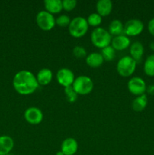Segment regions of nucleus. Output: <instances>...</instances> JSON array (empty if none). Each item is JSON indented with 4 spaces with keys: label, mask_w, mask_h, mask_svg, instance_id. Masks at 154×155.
Returning <instances> with one entry per match:
<instances>
[{
    "label": "nucleus",
    "mask_w": 154,
    "mask_h": 155,
    "mask_svg": "<svg viewBox=\"0 0 154 155\" xmlns=\"http://www.w3.org/2000/svg\"><path fill=\"white\" fill-rule=\"evenodd\" d=\"M12 84L15 91L22 95L34 93L39 86L36 76L27 70L18 71L14 77Z\"/></svg>",
    "instance_id": "1"
},
{
    "label": "nucleus",
    "mask_w": 154,
    "mask_h": 155,
    "mask_svg": "<svg viewBox=\"0 0 154 155\" xmlns=\"http://www.w3.org/2000/svg\"><path fill=\"white\" fill-rule=\"evenodd\" d=\"M91 41L95 47L104 48L110 45L112 41V36L108 30L103 27H97L92 30L91 33Z\"/></svg>",
    "instance_id": "2"
},
{
    "label": "nucleus",
    "mask_w": 154,
    "mask_h": 155,
    "mask_svg": "<svg viewBox=\"0 0 154 155\" xmlns=\"http://www.w3.org/2000/svg\"><path fill=\"white\" fill-rule=\"evenodd\" d=\"M89 25L86 18L82 16L75 17L71 20L68 27L69 33L74 38H81L87 33Z\"/></svg>",
    "instance_id": "3"
},
{
    "label": "nucleus",
    "mask_w": 154,
    "mask_h": 155,
    "mask_svg": "<svg viewBox=\"0 0 154 155\" xmlns=\"http://www.w3.org/2000/svg\"><path fill=\"white\" fill-rule=\"evenodd\" d=\"M137 62L130 55L121 58L116 64L117 73L123 77H129L132 75L137 68Z\"/></svg>",
    "instance_id": "4"
},
{
    "label": "nucleus",
    "mask_w": 154,
    "mask_h": 155,
    "mask_svg": "<svg viewBox=\"0 0 154 155\" xmlns=\"http://www.w3.org/2000/svg\"><path fill=\"white\" fill-rule=\"evenodd\" d=\"M72 86L78 95H85L93 90L94 83L91 77L81 75L75 77Z\"/></svg>",
    "instance_id": "5"
},
{
    "label": "nucleus",
    "mask_w": 154,
    "mask_h": 155,
    "mask_svg": "<svg viewBox=\"0 0 154 155\" xmlns=\"http://www.w3.org/2000/svg\"><path fill=\"white\" fill-rule=\"evenodd\" d=\"M36 22L38 27L44 31H49L56 25L54 15L45 10L38 12L36 16Z\"/></svg>",
    "instance_id": "6"
},
{
    "label": "nucleus",
    "mask_w": 154,
    "mask_h": 155,
    "mask_svg": "<svg viewBox=\"0 0 154 155\" xmlns=\"http://www.w3.org/2000/svg\"><path fill=\"white\" fill-rule=\"evenodd\" d=\"M144 25L140 20L133 18L124 24V34L127 36H136L143 32Z\"/></svg>",
    "instance_id": "7"
},
{
    "label": "nucleus",
    "mask_w": 154,
    "mask_h": 155,
    "mask_svg": "<svg viewBox=\"0 0 154 155\" xmlns=\"http://www.w3.org/2000/svg\"><path fill=\"white\" fill-rule=\"evenodd\" d=\"M128 89L130 93L139 96L145 94L146 91V85L144 80L139 77H131L127 83Z\"/></svg>",
    "instance_id": "8"
},
{
    "label": "nucleus",
    "mask_w": 154,
    "mask_h": 155,
    "mask_svg": "<svg viewBox=\"0 0 154 155\" xmlns=\"http://www.w3.org/2000/svg\"><path fill=\"white\" fill-rule=\"evenodd\" d=\"M75 78L74 73L70 69L66 68H60L57 71L56 74L57 83L64 88L72 86Z\"/></svg>",
    "instance_id": "9"
},
{
    "label": "nucleus",
    "mask_w": 154,
    "mask_h": 155,
    "mask_svg": "<svg viewBox=\"0 0 154 155\" xmlns=\"http://www.w3.org/2000/svg\"><path fill=\"white\" fill-rule=\"evenodd\" d=\"M24 116L25 120L31 125H38L43 120V113L36 107H28L24 112Z\"/></svg>",
    "instance_id": "10"
},
{
    "label": "nucleus",
    "mask_w": 154,
    "mask_h": 155,
    "mask_svg": "<svg viewBox=\"0 0 154 155\" xmlns=\"http://www.w3.org/2000/svg\"><path fill=\"white\" fill-rule=\"evenodd\" d=\"M131 44V40L128 36H125V34H121L112 38L110 45L116 51H123L129 48Z\"/></svg>",
    "instance_id": "11"
},
{
    "label": "nucleus",
    "mask_w": 154,
    "mask_h": 155,
    "mask_svg": "<svg viewBox=\"0 0 154 155\" xmlns=\"http://www.w3.org/2000/svg\"><path fill=\"white\" fill-rule=\"evenodd\" d=\"M79 145L73 138H67L63 141L60 146V151L64 155H74L77 152Z\"/></svg>",
    "instance_id": "12"
},
{
    "label": "nucleus",
    "mask_w": 154,
    "mask_h": 155,
    "mask_svg": "<svg viewBox=\"0 0 154 155\" xmlns=\"http://www.w3.org/2000/svg\"><path fill=\"white\" fill-rule=\"evenodd\" d=\"M129 51L130 56L137 63L142 60L144 53V47L141 42L136 41L131 44L129 47Z\"/></svg>",
    "instance_id": "13"
},
{
    "label": "nucleus",
    "mask_w": 154,
    "mask_h": 155,
    "mask_svg": "<svg viewBox=\"0 0 154 155\" xmlns=\"http://www.w3.org/2000/svg\"><path fill=\"white\" fill-rule=\"evenodd\" d=\"M14 142L11 136H0V155L10 154L14 148Z\"/></svg>",
    "instance_id": "14"
},
{
    "label": "nucleus",
    "mask_w": 154,
    "mask_h": 155,
    "mask_svg": "<svg viewBox=\"0 0 154 155\" xmlns=\"http://www.w3.org/2000/svg\"><path fill=\"white\" fill-rule=\"evenodd\" d=\"M36 80L39 86H47L53 79V73L48 68H42L36 74Z\"/></svg>",
    "instance_id": "15"
},
{
    "label": "nucleus",
    "mask_w": 154,
    "mask_h": 155,
    "mask_svg": "<svg viewBox=\"0 0 154 155\" xmlns=\"http://www.w3.org/2000/svg\"><path fill=\"white\" fill-rule=\"evenodd\" d=\"M113 7V2L110 0H99L96 4L97 13L101 17H106L111 13Z\"/></svg>",
    "instance_id": "16"
},
{
    "label": "nucleus",
    "mask_w": 154,
    "mask_h": 155,
    "mask_svg": "<svg viewBox=\"0 0 154 155\" xmlns=\"http://www.w3.org/2000/svg\"><path fill=\"white\" fill-rule=\"evenodd\" d=\"M104 60L100 52H91L88 54L85 58L86 64L92 68H97L101 67L104 63Z\"/></svg>",
    "instance_id": "17"
},
{
    "label": "nucleus",
    "mask_w": 154,
    "mask_h": 155,
    "mask_svg": "<svg viewBox=\"0 0 154 155\" xmlns=\"http://www.w3.org/2000/svg\"><path fill=\"white\" fill-rule=\"evenodd\" d=\"M45 11L54 15L58 14L63 10V5L60 0H45L44 2Z\"/></svg>",
    "instance_id": "18"
},
{
    "label": "nucleus",
    "mask_w": 154,
    "mask_h": 155,
    "mask_svg": "<svg viewBox=\"0 0 154 155\" xmlns=\"http://www.w3.org/2000/svg\"><path fill=\"white\" fill-rule=\"evenodd\" d=\"M148 98L146 94L137 96L131 103V107L136 112H141L147 105Z\"/></svg>",
    "instance_id": "19"
},
{
    "label": "nucleus",
    "mask_w": 154,
    "mask_h": 155,
    "mask_svg": "<svg viewBox=\"0 0 154 155\" xmlns=\"http://www.w3.org/2000/svg\"><path fill=\"white\" fill-rule=\"evenodd\" d=\"M108 32L111 36H119L123 34L124 24L121 21L118 19H114L110 22L108 27Z\"/></svg>",
    "instance_id": "20"
},
{
    "label": "nucleus",
    "mask_w": 154,
    "mask_h": 155,
    "mask_svg": "<svg viewBox=\"0 0 154 155\" xmlns=\"http://www.w3.org/2000/svg\"><path fill=\"white\" fill-rule=\"evenodd\" d=\"M143 71L148 77H154V54L146 58L143 64Z\"/></svg>",
    "instance_id": "21"
},
{
    "label": "nucleus",
    "mask_w": 154,
    "mask_h": 155,
    "mask_svg": "<svg viewBox=\"0 0 154 155\" xmlns=\"http://www.w3.org/2000/svg\"><path fill=\"white\" fill-rule=\"evenodd\" d=\"M100 53L102 55L104 60L107 61H111L115 58V56H116V50L111 45H108V46L102 48Z\"/></svg>",
    "instance_id": "22"
},
{
    "label": "nucleus",
    "mask_w": 154,
    "mask_h": 155,
    "mask_svg": "<svg viewBox=\"0 0 154 155\" xmlns=\"http://www.w3.org/2000/svg\"><path fill=\"white\" fill-rule=\"evenodd\" d=\"M86 20H87L88 24L89 26H91V27H95V28L99 27V26L102 23V17L99 14L97 13V12L96 13L95 12V13H91V15H89L88 17L86 18Z\"/></svg>",
    "instance_id": "23"
},
{
    "label": "nucleus",
    "mask_w": 154,
    "mask_h": 155,
    "mask_svg": "<svg viewBox=\"0 0 154 155\" xmlns=\"http://www.w3.org/2000/svg\"><path fill=\"white\" fill-rule=\"evenodd\" d=\"M64 93L66 95V99L69 103H74L76 101L79 95L75 92L72 86L64 88Z\"/></svg>",
    "instance_id": "24"
},
{
    "label": "nucleus",
    "mask_w": 154,
    "mask_h": 155,
    "mask_svg": "<svg viewBox=\"0 0 154 155\" xmlns=\"http://www.w3.org/2000/svg\"><path fill=\"white\" fill-rule=\"evenodd\" d=\"M56 24L59 27H69V24L71 22V19L68 15H61L60 16L55 18Z\"/></svg>",
    "instance_id": "25"
},
{
    "label": "nucleus",
    "mask_w": 154,
    "mask_h": 155,
    "mask_svg": "<svg viewBox=\"0 0 154 155\" xmlns=\"http://www.w3.org/2000/svg\"><path fill=\"white\" fill-rule=\"evenodd\" d=\"M72 54L77 58H83L87 57V51L85 48L81 45H76L72 49Z\"/></svg>",
    "instance_id": "26"
},
{
    "label": "nucleus",
    "mask_w": 154,
    "mask_h": 155,
    "mask_svg": "<svg viewBox=\"0 0 154 155\" xmlns=\"http://www.w3.org/2000/svg\"><path fill=\"white\" fill-rule=\"evenodd\" d=\"M63 9L66 12L72 11L77 5V1L75 0H63L62 1Z\"/></svg>",
    "instance_id": "27"
},
{
    "label": "nucleus",
    "mask_w": 154,
    "mask_h": 155,
    "mask_svg": "<svg viewBox=\"0 0 154 155\" xmlns=\"http://www.w3.org/2000/svg\"><path fill=\"white\" fill-rule=\"evenodd\" d=\"M147 29L149 33H150L152 36H154V18H152V19L149 21V23H148Z\"/></svg>",
    "instance_id": "28"
},
{
    "label": "nucleus",
    "mask_w": 154,
    "mask_h": 155,
    "mask_svg": "<svg viewBox=\"0 0 154 155\" xmlns=\"http://www.w3.org/2000/svg\"><path fill=\"white\" fill-rule=\"evenodd\" d=\"M146 92H147L148 94H149V95H154V84H152L150 85V86H148V87H146Z\"/></svg>",
    "instance_id": "29"
},
{
    "label": "nucleus",
    "mask_w": 154,
    "mask_h": 155,
    "mask_svg": "<svg viewBox=\"0 0 154 155\" xmlns=\"http://www.w3.org/2000/svg\"><path fill=\"white\" fill-rule=\"evenodd\" d=\"M149 47L152 50H154V42H152L150 44H149Z\"/></svg>",
    "instance_id": "30"
},
{
    "label": "nucleus",
    "mask_w": 154,
    "mask_h": 155,
    "mask_svg": "<svg viewBox=\"0 0 154 155\" xmlns=\"http://www.w3.org/2000/svg\"><path fill=\"white\" fill-rule=\"evenodd\" d=\"M56 155H64V154H63V153L61 151H59L56 153Z\"/></svg>",
    "instance_id": "31"
},
{
    "label": "nucleus",
    "mask_w": 154,
    "mask_h": 155,
    "mask_svg": "<svg viewBox=\"0 0 154 155\" xmlns=\"http://www.w3.org/2000/svg\"><path fill=\"white\" fill-rule=\"evenodd\" d=\"M6 155H13V154H6Z\"/></svg>",
    "instance_id": "32"
}]
</instances>
